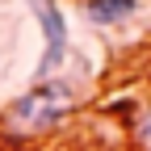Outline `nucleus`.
I'll return each instance as SVG.
<instances>
[{
  "mask_svg": "<svg viewBox=\"0 0 151 151\" xmlns=\"http://www.w3.org/2000/svg\"><path fill=\"white\" fill-rule=\"evenodd\" d=\"M80 97H76V84L55 76V80L42 84H29L21 97H13L4 109H0V143H29V139H42L50 130H59Z\"/></svg>",
  "mask_w": 151,
  "mask_h": 151,
  "instance_id": "nucleus-1",
  "label": "nucleus"
},
{
  "mask_svg": "<svg viewBox=\"0 0 151 151\" xmlns=\"http://www.w3.org/2000/svg\"><path fill=\"white\" fill-rule=\"evenodd\" d=\"M38 29H42V59L34 67V84L42 80H55V76L63 71L67 55H71V29H67V13L59 0H25Z\"/></svg>",
  "mask_w": 151,
  "mask_h": 151,
  "instance_id": "nucleus-2",
  "label": "nucleus"
},
{
  "mask_svg": "<svg viewBox=\"0 0 151 151\" xmlns=\"http://www.w3.org/2000/svg\"><path fill=\"white\" fill-rule=\"evenodd\" d=\"M139 13V0H84V17L101 29H118Z\"/></svg>",
  "mask_w": 151,
  "mask_h": 151,
  "instance_id": "nucleus-3",
  "label": "nucleus"
},
{
  "mask_svg": "<svg viewBox=\"0 0 151 151\" xmlns=\"http://www.w3.org/2000/svg\"><path fill=\"white\" fill-rule=\"evenodd\" d=\"M130 143L134 151H151V101H143L130 118Z\"/></svg>",
  "mask_w": 151,
  "mask_h": 151,
  "instance_id": "nucleus-4",
  "label": "nucleus"
}]
</instances>
